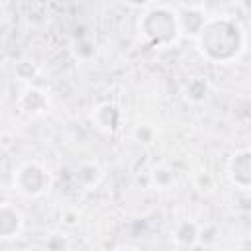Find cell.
<instances>
[{"mask_svg": "<svg viewBox=\"0 0 251 251\" xmlns=\"http://www.w3.org/2000/svg\"><path fill=\"white\" fill-rule=\"evenodd\" d=\"M22 227V216L12 206H0V239L14 237Z\"/></svg>", "mask_w": 251, "mask_h": 251, "instance_id": "obj_4", "label": "cell"}, {"mask_svg": "<svg viewBox=\"0 0 251 251\" xmlns=\"http://www.w3.org/2000/svg\"><path fill=\"white\" fill-rule=\"evenodd\" d=\"M47 182H49L47 173L39 165H35V163L24 165L18 171V175H16V186L25 196H35V194L43 192L45 186H47Z\"/></svg>", "mask_w": 251, "mask_h": 251, "instance_id": "obj_3", "label": "cell"}, {"mask_svg": "<svg viewBox=\"0 0 251 251\" xmlns=\"http://www.w3.org/2000/svg\"><path fill=\"white\" fill-rule=\"evenodd\" d=\"M141 31L153 43H167V41L175 39V35L178 31V22L171 12H167L163 8L151 10L143 18Z\"/></svg>", "mask_w": 251, "mask_h": 251, "instance_id": "obj_2", "label": "cell"}, {"mask_svg": "<svg viewBox=\"0 0 251 251\" xmlns=\"http://www.w3.org/2000/svg\"><path fill=\"white\" fill-rule=\"evenodd\" d=\"M198 35V45L202 49V53H206L208 57L214 59L216 55V49L218 45H226L227 53L233 57L235 51H237V43H235V37H237V27L231 24V22H220V20H214V22H208V24H202L200 29L196 31Z\"/></svg>", "mask_w": 251, "mask_h": 251, "instance_id": "obj_1", "label": "cell"}]
</instances>
